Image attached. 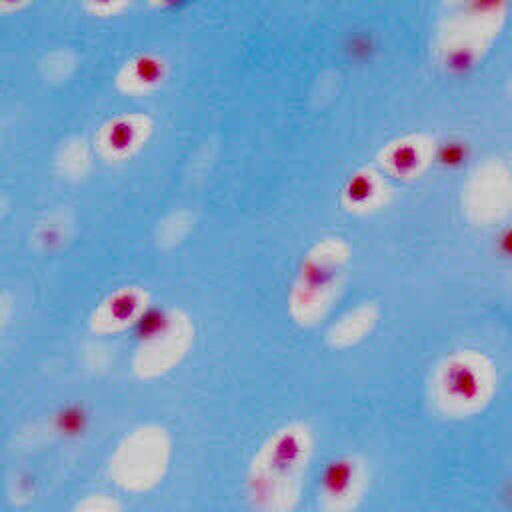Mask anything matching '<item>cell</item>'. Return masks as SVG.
<instances>
[{
	"label": "cell",
	"mask_w": 512,
	"mask_h": 512,
	"mask_svg": "<svg viewBox=\"0 0 512 512\" xmlns=\"http://www.w3.org/2000/svg\"><path fill=\"white\" fill-rule=\"evenodd\" d=\"M166 78V62L156 54H138L128 60L118 76L116 86L126 94H148L162 86Z\"/></svg>",
	"instance_id": "5"
},
{
	"label": "cell",
	"mask_w": 512,
	"mask_h": 512,
	"mask_svg": "<svg viewBox=\"0 0 512 512\" xmlns=\"http://www.w3.org/2000/svg\"><path fill=\"white\" fill-rule=\"evenodd\" d=\"M12 316H14V298L12 294L0 290V336L6 332Z\"/></svg>",
	"instance_id": "10"
},
{
	"label": "cell",
	"mask_w": 512,
	"mask_h": 512,
	"mask_svg": "<svg viewBox=\"0 0 512 512\" xmlns=\"http://www.w3.org/2000/svg\"><path fill=\"white\" fill-rule=\"evenodd\" d=\"M0 136H2V120H0Z\"/></svg>",
	"instance_id": "14"
},
{
	"label": "cell",
	"mask_w": 512,
	"mask_h": 512,
	"mask_svg": "<svg viewBox=\"0 0 512 512\" xmlns=\"http://www.w3.org/2000/svg\"><path fill=\"white\" fill-rule=\"evenodd\" d=\"M148 310V294L138 286H122L94 310L90 326L94 332H118L136 326Z\"/></svg>",
	"instance_id": "4"
},
{
	"label": "cell",
	"mask_w": 512,
	"mask_h": 512,
	"mask_svg": "<svg viewBox=\"0 0 512 512\" xmlns=\"http://www.w3.org/2000/svg\"><path fill=\"white\" fill-rule=\"evenodd\" d=\"M66 226H68V222L62 218V214L44 216L42 220L36 222V226L30 232L32 246L42 252L60 248L62 240L66 238Z\"/></svg>",
	"instance_id": "7"
},
{
	"label": "cell",
	"mask_w": 512,
	"mask_h": 512,
	"mask_svg": "<svg viewBox=\"0 0 512 512\" xmlns=\"http://www.w3.org/2000/svg\"><path fill=\"white\" fill-rule=\"evenodd\" d=\"M38 68H40V76L46 82L50 84L66 82V78L74 70V56L68 50H52L42 56Z\"/></svg>",
	"instance_id": "8"
},
{
	"label": "cell",
	"mask_w": 512,
	"mask_h": 512,
	"mask_svg": "<svg viewBox=\"0 0 512 512\" xmlns=\"http://www.w3.org/2000/svg\"><path fill=\"white\" fill-rule=\"evenodd\" d=\"M176 2H180V0H150V4H152V6H158V8L172 6V4H176Z\"/></svg>",
	"instance_id": "13"
},
{
	"label": "cell",
	"mask_w": 512,
	"mask_h": 512,
	"mask_svg": "<svg viewBox=\"0 0 512 512\" xmlns=\"http://www.w3.org/2000/svg\"><path fill=\"white\" fill-rule=\"evenodd\" d=\"M138 348L134 370L142 378L168 372L186 354L192 342V328L182 312L146 310L136 324Z\"/></svg>",
	"instance_id": "2"
},
{
	"label": "cell",
	"mask_w": 512,
	"mask_h": 512,
	"mask_svg": "<svg viewBox=\"0 0 512 512\" xmlns=\"http://www.w3.org/2000/svg\"><path fill=\"white\" fill-rule=\"evenodd\" d=\"M6 214H8V200H6V198L0 194V224L4 222Z\"/></svg>",
	"instance_id": "12"
},
{
	"label": "cell",
	"mask_w": 512,
	"mask_h": 512,
	"mask_svg": "<svg viewBox=\"0 0 512 512\" xmlns=\"http://www.w3.org/2000/svg\"><path fill=\"white\" fill-rule=\"evenodd\" d=\"M38 0H0V16H12L34 6Z\"/></svg>",
	"instance_id": "11"
},
{
	"label": "cell",
	"mask_w": 512,
	"mask_h": 512,
	"mask_svg": "<svg viewBox=\"0 0 512 512\" xmlns=\"http://www.w3.org/2000/svg\"><path fill=\"white\" fill-rule=\"evenodd\" d=\"M170 462V438L160 426L132 430L110 458V476L128 492H146L162 482Z\"/></svg>",
	"instance_id": "1"
},
{
	"label": "cell",
	"mask_w": 512,
	"mask_h": 512,
	"mask_svg": "<svg viewBox=\"0 0 512 512\" xmlns=\"http://www.w3.org/2000/svg\"><path fill=\"white\" fill-rule=\"evenodd\" d=\"M152 128V120L144 114L114 116L98 128L94 150L108 162H122L146 146Z\"/></svg>",
	"instance_id": "3"
},
{
	"label": "cell",
	"mask_w": 512,
	"mask_h": 512,
	"mask_svg": "<svg viewBox=\"0 0 512 512\" xmlns=\"http://www.w3.org/2000/svg\"><path fill=\"white\" fill-rule=\"evenodd\" d=\"M82 4L92 16L108 18L124 12L132 4V0H82Z\"/></svg>",
	"instance_id": "9"
},
{
	"label": "cell",
	"mask_w": 512,
	"mask_h": 512,
	"mask_svg": "<svg viewBox=\"0 0 512 512\" xmlns=\"http://www.w3.org/2000/svg\"><path fill=\"white\" fill-rule=\"evenodd\" d=\"M56 170L62 178L78 180L88 172L90 166V146L82 138H68L60 144L56 152Z\"/></svg>",
	"instance_id": "6"
}]
</instances>
